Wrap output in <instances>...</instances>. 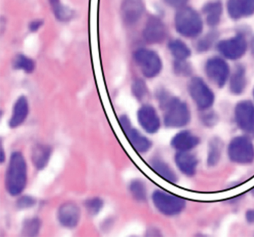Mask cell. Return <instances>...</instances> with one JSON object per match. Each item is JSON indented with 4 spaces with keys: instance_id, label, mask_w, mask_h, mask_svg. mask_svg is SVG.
I'll return each mask as SVG.
<instances>
[{
    "instance_id": "obj_6",
    "label": "cell",
    "mask_w": 254,
    "mask_h": 237,
    "mask_svg": "<svg viewBox=\"0 0 254 237\" xmlns=\"http://www.w3.org/2000/svg\"><path fill=\"white\" fill-rule=\"evenodd\" d=\"M188 92L198 110H210L214 104L215 95L208 85L199 77H193L188 83Z\"/></svg>"
},
{
    "instance_id": "obj_30",
    "label": "cell",
    "mask_w": 254,
    "mask_h": 237,
    "mask_svg": "<svg viewBox=\"0 0 254 237\" xmlns=\"http://www.w3.org/2000/svg\"><path fill=\"white\" fill-rule=\"evenodd\" d=\"M55 16L61 21H66L71 16L69 9L61 3V0H49Z\"/></svg>"
},
{
    "instance_id": "obj_31",
    "label": "cell",
    "mask_w": 254,
    "mask_h": 237,
    "mask_svg": "<svg viewBox=\"0 0 254 237\" xmlns=\"http://www.w3.org/2000/svg\"><path fill=\"white\" fill-rule=\"evenodd\" d=\"M131 93L136 100L142 101L148 94L147 87L144 81L142 79H136L131 85Z\"/></svg>"
},
{
    "instance_id": "obj_19",
    "label": "cell",
    "mask_w": 254,
    "mask_h": 237,
    "mask_svg": "<svg viewBox=\"0 0 254 237\" xmlns=\"http://www.w3.org/2000/svg\"><path fill=\"white\" fill-rule=\"evenodd\" d=\"M52 149L50 145L45 143H37L31 150V163L37 170L41 171L46 169L52 157Z\"/></svg>"
},
{
    "instance_id": "obj_23",
    "label": "cell",
    "mask_w": 254,
    "mask_h": 237,
    "mask_svg": "<svg viewBox=\"0 0 254 237\" xmlns=\"http://www.w3.org/2000/svg\"><path fill=\"white\" fill-rule=\"evenodd\" d=\"M206 16L207 24L210 26H215L220 21L222 13V3L219 1H213L207 3L203 9Z\"/></svg>"
},
{
    "instance_id": "obj_10",
    "label": "cell",
    "mask_w": 254,
    "mask_h": 237,
    "mask_svg": "<svg viewBox=\"0 0 254 237\" xmlns=\"http://www.w3.org/2000/svg\"><path fill=\"white\" fill-rule=\"evenodd\" d=\"M234 120L237 127L245 133H254V104L249 100L237 103L234 109Z\"/></svg>"
},
{
    "instance_id": "obj_41",
    "label": "cell",
    "mask_w": 254,
    "mask_h": 237,
    "mask_svg": "<svg viewBox=\"0 0 254 237\" xmlns=\"http://www.w3.org/2000/svg\"><path fill=\"white\" fill-rule=\"evenodd\" d=\"M253 95H254V91H253Z\"/></svg>"
},
{
    "instance_id": "obj_28",
    "label": "cell",
    "mask_w": 254,
    "mask_h": 237,
    "mask_svg": "<svg viewBox=\"0 0 254 237\" xmlns=\"http://www.w3.org/2000/svg\"><path fill=\"white\" fill-rule=\"evenodd\" d=\"M13 67L16 70H22L25 73H32L35 70V63L31 58L23 55H19L13 61Z\"/></svg>"
},
{
    "instance_id": "obj_7",
    "label": "cell",
    "mask_w": 254,
    "mask_h": 237,
    "mask_svg": "<svg viewBox=\"0 0 254 237\" xmlns=\"http://www.w3.org/2000/svg\"><path fill=\"white\" fill-rule=\"evenodd\" d=\"M134 59L143 76L147 79L156 77L162 70V61L159 55L150 49H137L134 52Z\"/></svg>"
},
{
    "instance_id": "obj_26",
    "label": "cell",
    "mask_w": 254,
    "mask_h": 237,
    "mask_svg": "<svg viewBox=\"0 0 254 237\" xmlns=\"http://www.w3.org/2000/svg\"><path fill=\"white\" fill-rule=\"evenodd\" d=\"M42 229V220L39 217L26 219L22 223V235L25 237H36L40 234Z\"/></svg>"
},
{
    "instance_id": "obj_33",
    "label": "cell",
    "mask_w": 254,
    "mask_h": 237,
    "mask_svg": "<svg viewBox=\"0 0 254 237\" xmlns=\"http://www.w3.org/2000/svg\"><path fill=\"white\" fill-rule=\"evenodd\" d=\"M201 116V122L204 125L207 127H212L218 121L217 115L215 112H209V110L204 111Z\"/></svg>"
},
{
    "instance_id": "obj_12",
    "label": "cell",
    "mask_w": 254,
    "mask_h": 237,
    "mask_svg": "<svg viewBox=\"0 0 254 237\" xmlns=\"http://www.w3.org/2000/svg\"><path fill=\"white\" fill-rule=\"evenodd\" d=\"M218 49L225 58L230 60H237L246 53L247 42L243 36L237 35L221 41L218 44Z\"/></svg>"
},
{
    "instance_id": "obj_4",
    "label": "cell",
    "mask_w": 254,
    "mask_h": 237,
    "mask_svg": "<svg viewBox=\"0 0 254 237\" xmlns=\"http://www.w3.org/2000/svg\"><path fill=\"white\" fill-rule=\"evenodd\" d=\"M178 32L187 37L198 36L202 31L203 22L195 10L190 7H180L175 18Z\"/></svg>"
},
{
    "instance_id": "obj_9",
    "label": "cell",
    "mask_w": 254,
    "mask_h": 237,
    "mask_svg": "<svg viewBox=\"0 0 254 237\" xmlns=\"http://www.w3.org/2000/svg\"><path fill=\"white\" fill-rule=\"evenodd\" d=\"M137 120L140 127L149 134L158 133L161 127V120L154 106L144 104L137 112Z\"/></svg>"
},
{
    "instance_id": "obj_34",
    "label": "cell",
    "mask_w": 254,
    "mask_h": 237,
    "mask_svg": "<svg viewBox=\"0 0 254 237\" xmlns=\"http://www.w3.org/2000/svg\"><path fill=\"white\" fill-rule=\"evenodd\" d=\"M175 71L178 75L180 76H189L191 73V68L186 62L185 60L184 61H177L175 62Z\"/></svg>"
},
{
    "instance_id": "obj_39",
    "label": "cell",
    "mask_w": 254,
    "mask_h": 237,
    "mask_svg": "<svg viewBox=\"0 0 254 237\" xmlns=\"http://www.w3.org/2000/svg\"><path fill=\"white\" fill-rule=\"evenodd\" d=\"M0 161L1 163H4L6 161V153L2 147H1V151H0Z\"/></svg>"
},
{
    "instance_id": "obj_25",
    "label": "cell",
    "mask_w": 254,
    "mask_h": 237,
    "mask_svg": "<svg viewBox=\"0 0 254 237\" xmlns=\"http://www.w3.org/2000/svg\"><path fill=\"white\" fill-rule=\"evenodd\" d=\"M223 143L219 138L210 139L207 152V163L210 167H213L219 163L222 157Z\"/></svg>"
},
{
    "instance_id": "obj_16",
    "label": "cell",
    "mask_w": 254,
    "mask_h": 237,
    "mask_svg": "<svg viewBox=\"0 0 254 237\" xmlns=\"http://www.w3.org/2000/svg\"><path fill=\"white\" fill-rule=\"evenodd\" d=\"M174 161L177 169L185 176L192 177L196 173L198 160L191 151H176Z\"/></svg>"
},
{
    "instance_id": "obj_2",
    "label": "cell",
    "mask_w": 254,
    "mask_h": 237,
    "mask_svg": "<svg viewBox=\"0 0 254 237\" xmlns=\"http://www.w3.org/2000/svg\"><path fill=\"white\" fill-rule=\"evenodd\" d=\"M28 181V163L23 153L14 151L10 154L4 177L6 192L11 197L17 198L26 189Z\"/></svg>"
},
{
    "instance_id": "obj_24",
    "label": "cell",
    "mask_w": 254,
    "mask_h": 237,
    "mask_svg": "<svg viewBox=\"0 0 254 237\" xmlns=\"http://www.w3.org/2000/svg\"><path fill=\"white\" fill-rule=\"evenodd\" d=\"M128 192L135 202L143 203L147 200L148 190L146 184L142 180L134 179L130 181Z\"/></svg>"
},
{
    "instance_id": "obj_22",
    "label": "cell",
    "mask_w": 254,
    "mask_h": 237,
    "mask_svg": "<svg viewBox=\"0 0 254 237\" xmlns=\"http://www.w3.org/2000/svg\"><path fill=\"white\" fill-rule=\"evenodd\" d=\"M247 80H246V70L240 66L236 69L230 79V91L234 95H240L246 90Z\"/></svg>"
},
{
    "instance_id": "obj_13",
    "label": "cell",
    "mask_w": 254,
    "mask_h": 237,
    "mask_svg": "<svg viewBox=\"0 0 254 237\" xmlns=\"http://www.w3.org/2000/svg\"><path fill=\"white\" fill-rule=\"evenodd\" d=\"M167 32L164 22L157 16H151L145 25L143 38L149 44H156L164 41Z\"/></svg>"
},
{
    "instance_id": "obj_8",
    "label": "cell",
    "mask_w": 254,
    "mask_h": 237,
    "mask_svg": "<svg viewBox=\"0 0 254 237\" xmlns=\"http://www.w3.org/2000/svg\"><path fill=\"white\" fill-rule=\"evenodd\" d=\"M82 211L79 205L74 202H64L57 210L56 218L61 227L65 229H76L81 220Z\"/></svg>"
},
{
    "instance_id": "obj_32",
    "label": "cell",
    "mask_w": 254,
    "mask_h": 237,
    "mask_svg": "<svg viewBox=\"0 0 254 237\" xmlns=\"http://www.w3.org/2000/svg\"><path fill=\"white\" fill-rule=\"evenodd\" d=\"M37 204L35 198L28 195H21L18 196L16 202V207L19 210H28L34 208Z\"/></svg>"
},
{
    "instance_id": "obj_11",
    "label": "cell",
    "mask_w": 254,
    "mask_h": 237,
    "mask_svg": "<svg viewBox=\"0 0 254 237\" xmlns=\"http://www.w3.org/2000/svg\"><path fill=\"white\" fill-rule=\"evenodd\" d=\"M205 72L208 79L219 88H223L230 76V68L222 58H213L207 61Z\"/></svg>"
},
{
    "instance_id": "obj_35",
    "label": "cell",
    "mask_w": 254,
    "mask_h": 237,
    "mask_svg": "<svg viewBox=\"0 0 254 237\" xmlns=\"http://www.w3.org/2000/svg\"><path fill=\"white\" fill-rule=\"evenodd\" d=\"M119 122L124 132L132 126L131 125V120L125 115H122L119 117Z\"/></svg>"
},
{
    "instance_id": "obj_18",
    "label": "cell",
    "mask_w": 254,
    "mask_h": 237,
    "mask_svg": "<svg viewBox=\"0 0 254 237\" xmlns=\"http://www.w3.org/2000/svg\"><path fill=\"white\" fill-rule=\"evenodd\" d=\"M124 133L126 135L130 145L138 154H146V153L149 152V150L152 148V141L147 136L143 134L141 132L139 131L137 128L133 127L132 126L125 130Z\"/></svg>"
},
{
    "instance_id": "obj_14",
    "label": "cell",
    "mask_w": 254,
    "mask_h": 237,
    "mask_svg": "<svg viewBox=\"0 0 254 237\" xmlns=\"http://www.w3.org/2000/svg\"><path fill=\"white\" fill-rule=\"evenodd\" d=\"M29 113V102L25 96H21L16 100L12 108L11 114L7 121L9 127L14 129L20 127L26 121Z\"/></svg>"
},
{
    "instance_id": "obj_15",
    "label": "cell",
    "mask_w": 254,
    "mask_h": 237,
    "mask_svg": "<svg viewBox=\"0 0 254 237\" xmlns=\"http://www.w3.org/2000/svg\"><path fill=\"white\" fill-rule=\"evenodd\" d=\"M200 144V138L189 130H183L174 135L170 141L176 151H191Z\"/></svg>"
},
{
    "instance_id": "obj_17",
    "label": "cell",
    "mask_w": 254,
    "mask_h": 237,
    "mask_svg": "<svg viewBox=\"0 0 254 237\" xmlns=\"http://www.w3.org/2000/svg\"><path fill=\"white\" fill-rule=\"evenodd\" d=\"M143 0H123L122 4V16L128 25L136 23L144 12Z\"/></svg>"
},
{
    "instance_id": "obj_36",
    "label": "cell",
    "mask_w": 254,
    "mask_h": 237,
    "mask_svg": "<svg viewBox=\"0 0 254 237\" xmlns=\"http://www.w3.org/2000/svg\"><path fill=\"white\" fill-rule=\"evenodd\" d=\"M188 0H167L168 4L173 7H182L188 2Z\"/></svg>"
},
{
    "instance_id": "obj_21",
    "label": "cell",
    "mask_w": 254,
    "mask_h": 237,
    "mask_svg": "<svg viewBox=\"0 0 254 237\" xmlns=\"http://www.w3.org/2000/svg\"><path fill=\"white\" fill-rule=\"evenodd\" d=\"M228 10L233 19L251 16L254 13V0H228Z\"/></svg>"
},
{
    "instance_id": "obj_20",
    "label": "cell",
    "mask_w": 254,
    "mask_h": 237,
    "mask_svg": "<svg viewBox=\"0 0 254 237\" xmlns=\"http://www.w3.org/2000/svg\"><path fill=\"white\" fill-rule=\"evenodd\" d=\"M148 164L151 169L164 181L171 184H176L177 182L178 176L176 172L172 169L171 166L161 157H152L148 162Z\"/></svg>"
},
{
    "instance_id": "obj_38",
    "label": "cell",
    "mask_w": 254,
    "mask_h": 237,
    "mask_svg": "<svg viewBox=\"0 0 254 237\" xmlns=\"http://www.w3.org/2000/svg\"><path fill=\"white\" fill-rule=\"evenodd\" d=\"M42 24H43V22L40 20H35L34 22H31L29 26L30 30H31L32 31H37L41 26Z\"/></svg>"
},
{
    "instance_id": "obj_40",
    "label": "cell",
    "mask_w": 254,
    "mask_h": 237,
    "mask_svg": "<svg viewBox=\"0 0 254 237\" xmlns=\"http://www.w3.org/2000/svg\"><path fill=\"white\" fill-rule=\"evenodd\" d=\"M252 49H253V52L254 54V42H253V44H252Z\"/></svg>"
},
{
    "instance_id": "obj_3",
    "label": "cell",
    "mask_w": 254,
    "mask_h": 237,
    "mask_svg": "<svg viewBox=\"0 0 254 237\" xmlns=\"http://www.w3.org/2000/svg\"><path fill=\"white\" fill-rule=\"evenodd\" d=\"M151 200L155 210L164 217H177L186 208L185 199L164 190H155L152 193Z\"/></svg>"
},
{
    "instance_id": "obj_5",
    "label": "cell",
    "mask_w": 254,
    "mask_h": 237,
    "mask_svg": "<svg viewBox=\"0 0 254 237\" xmlns=\"http://www.w3.org/2000/svg\"><path fill=\"white\" fill-rule=\"evenodd\" d=\"M228 158L237 164H251L254 161V145L249 136L242 135L233 138L228 144Z\"/></svg>"
},
{
    "instance_id": "obj_1",
    "label": "cell",
    "mask_w": 254,
    "mask_h": 237,
    "mask_svg": "<svg viewBox=\"0 0 254 237\" xmlns=\"http://www.w3.org/2000/svg\"><path fill=\"white\" fill-rule=\"evenodd\" d=\"M156 97L163 112V123L165 127L182 128L190 124L191 112L186 103L164 91H159Z\"/></svg>"
},
{
    "instance_id": "obj_29",
    "label": "cell",
    "mask_w": 254,
    "mask_h": 237,
    "mask_svg": "<svg viewBox=\"0 0 254 237\" xmlns=\"http://www.w3.org/2000/svg\"><path fill=\"white\" fill-rule=\"evenodd\" d=\"M104 206V201L101 197H92L86 199L84 202V208L89 215L92 217L98 215L101 212Z\"/></svg>"
},
{
    "instance_id": "obj_27",
    "label": "cell",
    "mask_w": 254,
    "mask_h": 237,
    "mask_svg": "<svg viewBox=\"0 0 254 237\" xmlns=\"http://www.w3.org/2000/svg\"><path fill=\"white\" fill-rule=\"evenodd\" d=\"M170 52L177 61H184L189 58L190 50L184 42L179 40H174L169 43Z\"/></svg>"
},
{
    "instance_id": "obj_37",
    "label": "cell",
    "mask_w": 254,
    "mask_h": 237,
    "mask_svg": "<svg viewBox=\"0 0 254 237\" xmlns=\"http://www.w3.org/2000/svg\"><path fill=\"white\" fill-rule=\"evenodd\" d=\"M246 220L249 224H254V209L249 210L246 213Z\"/></svg>"
}]
</instances>
